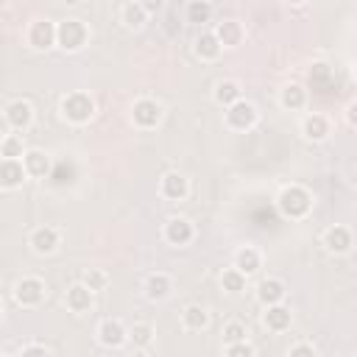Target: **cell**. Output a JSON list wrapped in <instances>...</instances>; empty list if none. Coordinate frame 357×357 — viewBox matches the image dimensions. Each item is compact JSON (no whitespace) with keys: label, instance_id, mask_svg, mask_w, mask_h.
Masks as SVG:
<instances>
[{"label":"cell","instance_id":"6da1fadb","mask_svg":"<svg viewBox=\"0 0 357 357\" xmlns=\"http://www.w3.org/2000/svg\"><path fill=\"white\" fill-rule=\"evenodd\" d=\"M279 212L284 218H291V221H296V218H305L307 212L313 209V195L305 190V187H299V184H291V187H284L282 193H279Z\"/></svg>","mask_w":357,"mask_h":357},{"label":"cell","instance_id":"7a4b0ae2","mask_svg":"<svg viewBox=\"0 0 357 357\" xmlns=\"http://www.w3.org/2000/svg\"><path fill=\"white\" fill-rule=\"evenodd\" d=\"M61 115L70 120V123H90L93 120V115H95V101L87 95V93H81V90H76V93H67L64 98H61Z\"/></svg>","mask_w":357,"mask_h":357},{"label":"cell","instance_id":"3957f363","mask_svg":"<svg viewBox=\"0 0 357 357\" xmlns=\"http://www.w3.org/2000/svg\"><path fill=\"white\" fill-rule=\"evenodd\" d=\"M87 39H90V31L81 20H61L56 26V42L61 50H70V53L81 50L87 45Z\"/></svg>","mask_w":357,"mask_h":357},{"label":"cell","instance_id":"277c9868","mask_svg":"<svg viewBox=\"0 0 357 357\" xmlns=\"http://www.w3.org/2000/svg\"><path fill=\"white\" fill-rule=\"evenodd\" d=\"M257 117H260V112H257V106L254 104H249V101H235L232 106H226V123L232 126V128H238V131H246V128H251L254 123H257Z\"/></svg>","mask_w":357,"mask_h":357},{"label":"cell","instance_id":"5b68a950","mask_svg":"<svg viewBox=\"0 0 357 357\" xmlns=\"http://www.w3.org/2000/svg\"><path fill=\"white\" fill-rule=\"evenodd\" d=\"M15 299H17V305H23V307H37V305L45 299V282L37 279V276L20 279L17 288H15Z\"/></svg>","mask_w":357,"mask_h":357},{"label":"cell","instance_id":"8992f818","mask_svg":"<svg viewBox=\"0 0 357 357\" xmlns=\"http://www.w3.org/2000/svg\"><path fill=\"white\" fill-rule=\"evenodd\" d=\"M131 117H134V126H139V128H154L162 120V106L151 98H139L131 106Z\"/></svg>","mask_w":357,"mask_h":357},{"label":"cell","instance_id":"52a82bcc","mask_svg":"<svg viewBox=\"0 0 357 357\" xmlns=\"http://www.w3.org/2000/svg\"><path fill=\"white\" fill-rule=\"evenodd\" d=\"M93 288L87 282H76V284H70L67 288V296H64V302H67V307L73 310V313H90L93 310Z\"/></svg>","mask_w":357,"mask_h":357},{"label":"cell","instance_id":"ba28073f","mask_svg":"<svg viewBox=\"0 0 357 357\" xmlns=\"http://www.w3.org/2000/svg\"><path fill=\"white\" fill-rule=\"evenodd\" d=\"M56 42V26L50 20H34L28 28V45L37 50H48Z\"/></svg>","mask_w":357,"mask_h":357},{"label":"cell","instance_id":"9c48e42d","mask_svg":"<svg viewBox=\"0 0 357 357\" xmlns=\"http://www.w3.org/2000/svg\"><path fill=\"white\" fill-rule=\"evenodd\" d=\"M98 340H101V346H106V349H120V346L128 340V332H126V327H123L117 318H106V321L98 327Z\"/></svg>","mask_w":357,"mask_h":357},{"label":"cell","instance_id":"30bf717a","mask_svg":"<svg viewBox=\"0 0 357 357\" xmlns=\"http://www.w3.org/2000/svg\"><path fill=\"white\" fill-rule=\"evenodd\" d=\"M34 120V109L28 101H12L6 106V123L15 128V131H26Z\"/></svg>","mask_w":357,"mask_h":357},{"label":"cell","instance_id":"8fae6325","mask_svg":"<svg viewBox=\"0 0 357 357\" xmlns=\"http://www.w3.org/2000/svg\"><path fill=\"white\" fill-rule=\"evenodd\" d=\"M193 235L195 232H193V224L187 218H171L165 224V240L171 246H187L193 240Z\"/></svg>","mask_w":357,"mask_h":357},{"label":"cell","instance_id":"7c38bea8","mask_svg":"<svg viewBox=\"0 0 357 357\" xmlns=\"http://www.w3.org/2000/svg\"><path fill=\"white\" fill-rule=\"evenodd\" d=\"M28 243H31V249L37 254H53L59 249V232L53 226H39V229L31 232V240Z\"/></svg>","mask_w":357,"mask_h":357},{"label":"cell","instance_id":"4fadbf2b","mask_svg":"<svg viewBox=\"0 0 357 357\" xmlns=\"http://www.w3.org/2000/svg\"><path fill=\"white\" fill-rule=\"evenodd\" d=\"M291 321H293V313L284 307L282 302L265 307V327H268L271 332H284V329H291Z\"/></svg>","mask_w":357,"mask_h":357},{"label":"cell","instance_id":"5bb4252c","mask_svg":"<svg viewBox=\"0 0 357 357\" xmlns=\"http://www.w3.org/2000/svg\"><path fill=\"white\" fill-rule=\"evenodd\" d=\"M26 176H28V171L20 160H3V165H0V184H3L6 190L20 187Z\"/></svg>","mask_w":357,"mask_h":357},{"label":"cell","instance_id":"9a60e30c","mask_svg":"<svg viewBox=\"0 0 357 357\" xmlns=\"http://www.w3.org/2000/svg\"><path fill=\"white\" fill-rule=\"evenodd\" d=\"M23 165H26L28 176H34V179H45V176H50V171H53L50 157H48L45 151H26Z\"/></svg>","mask_w":357,"mask_h":357},{"label":"cell","instance_id":"2e32d148","mask_svg":"<svg viewBox=\"0 0 357 357\" xmlns=\"http://www.w3.org/2000/svg\"><path fill=\"white\" fill-rule=\"evenodd\" d=\"M162 195L168 198V201H184L187 198V193H190V184H187V179L182 176V173H168L165 179H162Z\"/></svg>","mask_w":357,"mask_h":357},{"label":"cell","instance_id":"e0dca14e","mask_svg":"<svg viewBox=\"0 0 357 357\" xmlns=\"http://www.w3.org/2000/svg\"><path fill=\"white\" fill-rule=\"evenodd\" d=\"M324 246H327V251H332V254H346V251L351 249V232H349L346 226H332V229H327V235H324Z\"/></svg>","mask_w":357,"mask_h":357},{"label":"cell","instance_id":"ac0fdd59","mask_svg":"<svg viewBox=\"0 0 357 357\" xmlns=\"http://www.w3.org/2000/svg\"><path fill=\"white\" fill-rule=\"evenodd\" d=\"M302 134H305L307 139H313V142H321V139H327V134H329V120H327L324 115H307V117L302 120Z\"/></svg>","mask_w":357,"mask_h":357},{"label":"cell","instance_id":"d6986e66","mask_svg":"<svg viewBox=\"0 0 357 357\" xmlns=\"http://www.w3.org/2000/svg\"><path fill=\"white\" fill-rule=\"evenodd\" d=\"M257 299L260 305H279L284 299V284L279 279H262L260 282V288H257Z\"/></svg>","mask_w":357,"mask_h":357},{"label":"cell","instance_id":"ffe728a7","mask_svg":"<svg viewBox=\"0 0 357 357\" xmlns=\"http://www.w3.org/2000/svg\"><path fill=\"white\" fill-rule=\"evenodd\" d=\"M171 276L168 273H151L148 276V282H146V296L151 299V302H162L168 293H171Z\"/></svg>","mask_w":357,"mask_h":357},{"label":"cell","instance_id":"44dd1931","mask_svg":"<svg viewBox=\"0 0 357 357\" xmlns=\"http://www.w3.org/2000/svg\"><path fill=\"white\" fill-rule=\"evenodd\" d=\"M221 50H224V45H221L218 34H201V37L195 39V53H198L204 61L218 59V56H221Z\"/></svg>","mask_w":357,"mask_h":357},{"label":"cell","instance_id":"7402d4cb","mask_svg":"<svg viewBox=\"0 0 357 357\" xmlns=\"http://www.w3.org/2000/svg\"><path fill=\"white\" fill-rule=\"evenodd\" d=\"M215 34H218V39H221L224 48H238L243 42V26L238 20H224L215 28Z\"/></svg>","mask_w":357,"mask_h":357},{"label":"cell","instance_id":"603a6c76","mask_svg":"<svg viewBox=\"0 0 357 357\" xmlns=\"http://www.w3.org/2000/svg\"><path fill=\"white\" fill-rule=\"evenodd\" d=\"M282 106L284 109H291V112H296V109H305V104H307V90L302 87V84H288L282 90Z\"/></svg>","mask_w":357,"mask_h":357},{"label":"cell","instance_id":"cb8c5ba5","mask_svg":"<svg viewBox=\"0 0 357 357\" xmlns=\"http://www.w3.org/2000/svg\"><path fill=\"white\" fill-rule=\"evenodd\" d=\"M235 265L249 276V273H257L260 271V265H262V257H260V251L257 249H251V246H243L238 254H235Z\"/></svg>","mask_w":357,"mask_h":357},{"label":"cell","instance_id":"d4e9b609","mask_svg":"<svg viewBox=\"0 0 357 357\" xmlns=\"http://www.w3.org/2000/svg\"><path fill=\"white\" fill-rule=\"evenodd\" d=\"M182 321H184V327H187L190 332H201V329H206V324H209V313H206L201 305H190V307L182 313Z\"/></svg>","mask_w":357,"mask_h":357},{"label":"cell","instance_id":"484cf974","mask_svg":"<svg viewBox=\"0 0 357 357\" xmlns=\"http://www.w3.org/2000/svg\"><path fill=\"white\" fill-rule=\"evenodd\" d=\"M240 98H243V93H240V84L238 81H218L215 84V101L221 106H232Z\"/></svg>","mask_w":357,"mask_h":357},{"label":"cell","instance_id":"4316f807","mask_svg":"<svg viewBox=\"0 0 357 357\" xmlns=\"http://www.w3.org/2000/svg\"><path fill=\"white\" fill-rule=\"evenodd\" d=\"M56 187H64V184H70L76 179V165L73 162H67V160H61V162H56L53 165V171H50V176H48Z\"/></svg>","mask_w":357,"mask_h":357},{"label":"cell","instance_id":"83f0119b","mask_svg":"<svg viewBox=\"0 0 357 357\" xmlns=\"http://www.w3.org/2000/svg\"><path fill=\"white\" fill-rule=\"evenodd\" d=\"M221 284H224V291H226V293H240V291H246V273L235 265V268L224 271Z\"/></svg>","mask_w":357,"mask_h":357},{"label":"cell","instance_id":"f1b7e54d","mask_svg":"<svg viewBox=\"0 0 357 357\" xmlns=\"http://www.w3.org/2000/svg\"><path fill=\"white\" fill-rule=\"evenodd\" d=\"M120 17H123V23H126L128 28H139L142 23H146L148 12H146V9H142V6H139V0H134V3H126V6H123Z\"/></svg>","mask_w":357,"mask_h":357},{"label":"cell","instance_id":"f546056e","mask_svg":"<svg viewBox=\"0 0 357 357\" xmlns=\"http://www.w3.org/2000/svg\"><path fill=\"white\" fill-rule=\"evenodd\" d=\"M209 17H212V6L206 3V0H193V3L187 6V23L204 26V23H209Z\"/></svg>","mask_w":357,"mask_h":357},{"label":"cell","instance_id":"4dcf8cb0","mask_svg":"<svg viewBox=\"0 0 357 357\" xmlns=\"http://www.w3.org/2000/svg\"><path fill=\"white\" fill-rule=\"evenodd\" d=\"M0 154L3 160H17V157H26V148H23V139L17 134H6L3 142H0Z\"/></svg>","mask_w":357,"mask_h":357},{"label":"cell","instance_id":"1f68e13d","mask_svg":"<svg viewBox=\"0 0 357 357\" xmlns=\"http://www.w3.org/2000/svg\"><path fill=\"white\" fill-rule=\"evenodd\" d=\"M128 340H131L137 349H146V346L154 340V327H151V324H134L131 332H128Z\"/></svg>","mask_w":357,"mask_h":357},{"label":"cell","instance_id":"d6a6232c","mask_svg":"<svg viewBox=\"0 0 357 357\" xmlns=\"http://www.w3.org/2000/svg\"><path fill=\"white\" fill-rule=\"evenodd\" d=\"M224 354H229V357H251L254 354V346L246 343V340H235V343H226L224 346Z\"/></svg>","mask_w":357,"mask_h":357},{"label":"cell","instance_id":"836d02e7","mask_svg":"<svg viewBox=\"0 0 357 357\" xmlns=\"http://www.w3.org/2000/svg\"><path fill=\"white\" fill-rule=\"evenodd\" d=\"M224 338H226V343H235V340H246V327H243L240 321H229V324L224 327Z\"/></svg>","mask_w":357,"mask_h":357},{"label":"cell","instance_id":"e575fe53","mask_svg":"<svg viewBox=\"0 0 357 357\" xmlns=\"http://www.w3.org/2000/svg\"><path fill=\"white\" fill-rule=\"evenodd\" d=\"M332 79V73H329V67L324 64V61H318V64H313V70H310V81L316 84V87H321V84H327Z\"/></svg>","mask_w":357,"mask_h":357},{"label":"cell","instance_id":"d590c367","mask_svg":"<svg viewBox=\"0 0 357 357\" xmlns=\"http://www.w3.org/2000/svg\"><path fill=\"white\" fill-rule=\"evenodd\" d=\"M84 282L90 284L93 291H101L104 284H106V273H104V271H98V268H90V271L84 273Z\"/></svg>","mask_w":357,"mask_h":357},{"label":"cell","instance_id":"8d00e7d4","mask_svg":"<svg viewBox=\"0 0 357 357\" xmlns=\"http://www.w3.org/2000/svg\"><path fill=\"white\" fill-rule=\"evenodd\" d=\"M291 357H302V354H307V357H316L318 354V349L313 346V343H296V346H291V351H288Z\"/></svg>","mask_w":357,"mask_h":357},{"label":"cell","instance_id":"74e56055","mask_svg":"<svg viewBox=\"0 0 357 357\" xmlns=\"http://www.w3.org/2000/svg\"><path fill=\"white\" fill-rule=\"evenodd\" d=\"M139 6L146 9L148 15H157V12H162V6H165V0H139Z\"/></svg>","mask_w":357,"mask_h":357},{"label":"cell","instance_id":"f35d334b","mask_svg":"<svg viewBox=\"0 0 357 357\" xmlns=\"http://www.w3.org/2000/svg\"><path fill=\"white\" fill-rule=\"evenodd\" d=\"M346 123H349L351 128H357V101H351V104L346 106Z\"/></svg>","mask_w":357,"mask_h":357},{"label":"cell","instance_id":"ab89813d","mask_svg":"<svg viewBox=\"0 0 357 357\" xmlns=\"http://www.w3.org/2000/svg\"><path fill=\"white\" fill-rule=\"evenodd\" d=\"M20 354H48V346H39V343H34V346H23V349H20Z\"/></svg>","mask_w":357,"mask_h":357},{"label":"cell","instance_id":"60d3db41","mask_svg":"<svg viewBox=\"0 0 357 357\" xmlns=\"http://www.w3.org/2000/svg\"><path fill=\"white\" fill-rule=\"evenodd\" d=\"M284 3H291V6H302V3H307V0H284Z\"/></svg>","mask_w":357,"mask_h":357},{"label":"cell","instance_id":"b9f144b4","mask_svg":"<svg viewBox=\"0 0 357 357\" xmlns=\"http://www.w3.org/2000/svg\"><path fill=\"white\" fill-rule=\"evenodd\" d=\"M64 3H73L76 6V3H81V0H64Z\"/></svg>","mask_w":357,"mask_h":357},{"label":"cell","instance_id":"7bdbcfd3","mask_svg":"<svg viewBox=\"0 0 357 357\" xmlns=\"http://www.w3.org/2000/svg\"><path fill=\"white\" fill-rule=\"evenodd\" d=\"M354 81H357V64H354Z\"/></svg>","mask_w":357,"mask_h":357},{"label":"cell","instance_id":"ee69618b","mask_svg":"<svg viewBox=\"0 0 357 357\" xmlns=\"http://www.w3.org/2000/svg\"><path fill=\"white\" fill-rule=\"evenodd\" d=\"M3 3H12V0H3Z\"/></svg>","mask_w":357,"mask_h":357}]
</instances>
